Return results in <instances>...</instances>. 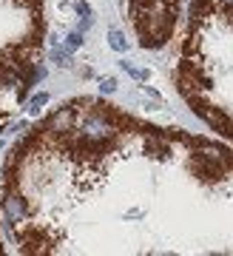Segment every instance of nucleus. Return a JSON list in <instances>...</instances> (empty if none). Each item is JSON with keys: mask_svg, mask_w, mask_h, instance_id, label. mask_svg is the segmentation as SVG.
Wrapping results in <instances>:
<instances>
[{"mask_svg": "<svg viewBox=\"0 0 233 256\" xmlns=\"http://www.w3.org/2000/svg\"><path fill=\"white\" fill-rule=\"evenodd\" d=\"M222 6H224V12H230V0H222Z\"/></svg>", "mask_w": 233, "mask_h": 256, "instance_id": "obj_11", "label": "nucleus"}, {"mask_svg": "<svg viewBox=\"0 0 233 256\" xmlns=\"http://www.w3.org/2000/svg\"><path fill=\"white\" fill-rule=\"evenodd\" d=\"M82 40H86V34H82V32H77V28H74V32H68V37H66V52H77V48L82 46Z\"/></svg>", "mask_w": 233, "mask_h": 256, "instance_id": "obj_5", "label": "nucleus"}, {"mask_svg": "<svg viewBox=\"0 0 233 256\" xmlns=\"http://www.w3.org/2000/svg\"><path fill=\"white\" fill-rule=\"evenodd\" d=\"M74 12H77L80 18H91V6L86 0H74Z\"/></svg>", "mask_w": 233, "mask_h": 256, "instance_id": "obj_9", "label": "nucleus"}, {"mask_svg": "<svg viewBox=\"0 0 233 256\" xmlns=\"http://www.w3.org/2000/svg\"><path fill=\"white\" fill-rule=\"evenodd\" d=\"M100 92L102 94H114L116 92V80L114 77H102V80H100Z\"/></svg>", "mask_w": 233, "mask_h": 256, "instance_id": "obj_8", "label": "nucleus"}, {"mask_svg": "<svg viewBox=\"0 0 233 256\" xmlns=\"http://www.w3.org/2000/svg\"><path fill=\"white\" fill-rule=\"evenodd\" d=\"M120 66H122V68H126V72L131 74L134 80H140V82H145L148 77H151V72H148V68H136L134 63H120Z\"/></svg>", "mask_w": 233, "mask_h": 256, "instance_id": "obj_7", "label": "nucleus"}, {"mask_svg": "<svg viewBox=\"0 0 233 256\" xmlns=\"http://www.w3.org/2000/svg\"><path fill=\"white\" fill-rule=\"evenodd\" d=\"M74 122H77V108H74V106H66V108H60L48 122H46L43 131L48 137H63L66 131H72Z\"/></svg>", "mask_w": 233, "mask_h": 256, "instance_id": "obj_2", "label": "nucleus"}, {"mask_svg": "<svg viewBox=\"0 0 233 256\" xmlns=\"http://www.w3.org/2000/svg\"><path fill=\"white\" fill-rule=\"evenodd\" d=\"M108 46L114 48V52H120V54H122V52H128V40H126V34H122L120 28H111V32H108Z\"/></svg>", "mask_w": 233, "mask_h": 256, "instance_id": "obj_4", "label": "nucleus"}, {"mask_svg": "<svg viewBox=\"0 0 233 256\" xmlns=\"http://www.w3.org/2000/svg\"><path fill=\"white\" fill-rule=\"evenodd\" d=\"M3 216H6V222H12V225H18V222L26 220L28 214V205H26V196L14 188V185H6L3 188Z\"/></svg>", "mask_w": 233, "mask_h": 256, "instance_id": "obj_1", "label": "nucleus"}, {"mask_svg": "<svg viewBox=\"0 0 233 256\" xmlns=\"http://www.w3.org/2000/svg\"><path fill=\"white\" fill-rule=\"evenodd\" d=\"M46 102H48V94L46 92H40V94H34V97H32V102H28V114H32V117H34V114H40V108H43Z\"/></svg>", "mask_w": 233, "mask_h": 256, "instance_id": "obj_6", "label": "nucleus"}, {"mask_svg": "<svg viewBox=\"0 0 233 256\" xmlns=\"http://www.w3.org/2000/svg\"><path fill=\"white\" fill-rule=\"evenodd\" d=\"M52 60L60 66V68H68V66H72V52H66V46L57 37H54V43H52Z\"/></svg>", "mask_w": 233, "mask_h": 256, "instance_id": "obj_3", "label": "nucleus"}, {"mask_svg": "<svg viewBox=\"0 0 233 256\" xmlns=\"http://www.w3.org/2000/svg\"><path fill=\"white\" fill-rule=\"evenodd\" d=\"M142 92L148 94V97H154V100H162V97H160V92H156V88H151V86H142Z\"/></svg>", "mask_w": 233, "mask_h": 256, "instance_id": "obj_10", "label": "nucleus"}]
</instances>
